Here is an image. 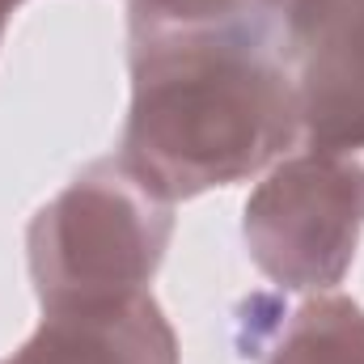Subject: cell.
<instances>
[{
	"mask_svg": "<svg viewBox=\"0 0 364 364\" xmlns=\"http://www.w3.org/2000/svg\"><path fill=\"white\" fill-rule=\"evenodd\" d=\"M301 140L272 13L220 26L132 21V106L119 161L166 203L263 174Z\"/></svg>",
	"mask_w": 364,
	"mask_h": 364,
	"instance_id": "1",
	"label": "cell"
},
{
	"mask_svg": "<svg viewBox=\"0 0 364 364\" xmlns=\"http://www.w3.org/2000/svg\"><path fill=\"white\" fill-rule=\"evenodd\" d=\"M174 237V203L153 195L119 157L97 161L47 199L26 233L30 284L51 305L149 292Z\"/></svg>",
	"mask_w": 364,
	"mask_h": 364,
	"instance_id": "2",
	"label": "cell"
},
{
	"mask_svg": "<svg viewBox=\"0 0 364 364\" xmlns=\"http://www.w3.org/2000/svg\"><path fill=\"white\" fill-rule=\"evenodd\" d=\"M364 229V149L279 157L242 212L255 267L284 292H335Z\"/></svg>",
	"mask_w": 364,
	"mask_h": 364,
	"instance_id": "3",
	"label": "cell"
},
{
	"mask_svg": "<svg viewBox=\"0 0 364 364\" xmlns=\"http://www.w3.org/2000/svg\"><path fill=\"white\" fill-rule=\"evenodd\" d=\"M305 149H364V0H272Z\"/></svg>",
	"mask_w": 364,
	"mask_h": 364,
	"instance_id": "4",
	"label": "cell"
},
{
	"mask_svg": "<svg viewBox=\"0 0 364 364\" xmlns=\"http://www.w3.org/2000/svg\"><path fill=\"white\" fill-rule=\"evenodd\" d=\"M0 364H178V335L149 292L51 305Z\"/></svg>",
	"mask_w": 364,
	"mask_h": 364,
	"instance_id": "5",
	"label": "cell"
},
{
	"mask_svg": "<svg viewBox=\"0 0 364 364\" xmlns=\"http://www.w3.org/2000/svg\"><path fill=\"white\" fill-rule=\"evenodd\" d=\"M259 364H364V309L343 292H309L296 309H272L242 339Z\"/></svg>",
	"mask_w": 364,
	"mask_h": 364,
	"instance_id": "6",
	"label": "cell"
},
{
	"mask_svg": "<svg viewBox=\"0 0 364 364\" xmlns=\"http://www.w3.org/2000/svg\"><path fill=\"white\" fill-rule=\"evenodd\" d=\"M272 0H132V21L153 26H220L250 13H267Z\"/></svg>",
	"mask_w": 364,
	"mask_h": 364,
	"instance_id": "7",
	"label": "cell"
},
{
	"mask_svg": "<svg viewBox=\"0 0 364 364\" xmlns=\"http://www.w3.org/2000/svg\"><path fill=\"white\" fill-rule=\"evenodd\" d=\"M26 0H0V38H4V30H9V17L21 9Z\"/></svg>",
	"mask_w": 364,
	"mask_h": 364,
	"instance_id": "8",
	"label": "cell"
},
{
	"mask_svg": "<svg viewBox=\"0 0 364 364\" xmlns=\"http://www.w3.org/2000/svg\"><path fill=\"white\" fill-rule=\"evenodd\" d=\"M267 9H272V4H267Z\"/></svg>",
	"mask_w": 364,
	"mask_h": 364,
	"instance_id": "9",
	"label": "cell"
}]
</instances>
